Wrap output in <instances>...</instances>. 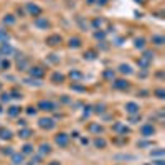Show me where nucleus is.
Segmentation results:
<instances>
[{
	"instance_id": "nucleus-1",
	"label": "nucleus",
	"mask_w": 165,
	"mask_h": 165,
	"mask_svg": "<svg viewBox=\"0 0 165 165\" xmlns=\"http://www.w3.org/2000/svg\"><path fill=\"white\" fill-rule=\"evenodd\" d=\"M37 107H38V109H41V111H46V112H53V111L58 109V104H55L51 101H40Z\"/></svg>"
},
{
	"instance_id": "nucleus-2",
	"label": "nucleus",
	"mask_w": 165,
	"mask_h": 165,
	"mask_svg": "<svg viewBox=\"0 0 165 165\" xmlns=\"http://www.w3.org/2000/svg\"><path fill=\"white\" fill-rule=\"evenodd\" d=\"M55 142H56V145H59V147H66L68 142H70V135L64 134V132H59V134L55 135Z\"/></svg>"
},
{
	"instance_id": "nucleus-3",
	"label": "nucleus",
	"mask_w": 165,
	"mask_h": 165,
	"mask_svg": "<svg viewBox=\"0 0 165 165\" xmlns=\"http://www.w3.org/2000/svg\"><path fill=\"white\" fill-rule=\"evenodd\" d=\"M38 126L41 127V129H46V131H51V129H55L56 126V122L53 119H50V117H41L38 120Z\"/></svg>"
},
{
	"instance_id": "nucleus-4",
	"label": "nucleus",
	"mask_w": 165,
	"mask_h": 165,
	"mask_svg": "<svg viewBox=\"0 0 165 165\" xmlns=\"http://www.w3.org/2000/svg\"><path fill=\"white\" fill-rule=\"evenodd\" d=\"M140 134H142V137H152L155 134V127L152 124H145L140 127Z\"/></svg>"
},
{
	"instance_id": "nucleus-5",
	"label": "nucleus",
	"mask_w": 165,
	"mask_h": 165,
	"mask_svg": "<svg viewBox=\"0 0 165 165\" xmlns=\"http://www.w3.org/2000/svg\"><path fill=\"white\" fill-rule=\"evenodd\" d=\"M30 76L35 79H41L43 76H45V70L40 66H33V68H30Z\"/></svg>"
},
{
	"instance_id": "nucleus-6",
	"label": "nucleus",
	"mask_w": 165,
	"mask_h": 165,
	"mask_svg": "<svg viewBox=\"0 0 165 165\" xmlns=\"http://www.w3.org/2000/svg\"><path fill=\"white\" fill-rule=\"evenodd\" d=\"M27 12L30 15H33V17H40L41 15V9H40L38 5H35V3H27Z\"/></svg>"
},
{
	"instance_id": "nucleus-7",
	"label": "nucleus",
	"mask_w": 165,
	"mask_h": 165,
	"mask_svg": "<svg viewBox=\"0 0 165 165\" xmlns=\"http://www.w3.org/2000/svg\"><path fill=\"white\" fill-rule=\"evenodd\" d=\"M139 111H140V106L137 102H127L126 104V112L127 114L134 116V114H139Z\"/></svg>"
},
{
	"instance_id": "nucleus-8",
	"label": "nucleus",
	"mask_w": 165,
	"mask_h": 165,
	"mask_svg": "<svg viewBox=\"0 0 165 165\" xmlns=\"http://www.w3.org/2000/svg\"><path fill=\"white\" fill-rule=\"evenodd\" d=\"M61 41H63V38L59 37V35H51V37L46 38V45H50V46H56V45H59Z\"/></svg>"
},
{
	"instance_id": "nucleus-9",
	"label": "nucleus",
	"mask_w": 165,
	"mask_h": 165,
	"mask_svg": "<svg viewBox=\"0 0 165 165\" xmlns=\"http://www.w3.org/2000/svg\"><path fill=\"white\" fill-rule=\"evenodd\" d=\"M12 53H13V46L9 45V43H3V45L0 46V55L2 56H9Z\"/></svg>"
},
{
	"instance_id": "nucleus-10",
	"label": "nucleus",
	"mask_w": 165,
	"mask_h": 165,
	"mask_svg": "<svg viewBox=\"0 0 165 165\" xmlns=\"http://www.w3.org/2000/svg\"><path fill=\"white\" fill-rule=\"evenodd\" d=\"M35 25H37L38 28H46L50 27V22H48L46 18H43V17H37V20H35Z\"/></svg>"
},
{
	"instance_id": "nucleus-11",
	"label": "nucleus",
	"mask_w": 165,
	"mask_h": 165,
	"mask_svg": "<svg viewBox=\"0 0 165 165\" xmlns=\"http://www.w3.org/2000/svg\"><path fill=\"white\" fill-rule=\"evenodd\" d=\"M112 86H114L116 89H127V88H129V81H127V79H117V81H114Z\"/></svg>"
},
{
	"instance_id": "nucleus-12",
	"label": "nucleus",
	"mask_w": 165,
	"mask_h": 165,
	"mask_svg": "<svg viewBox=\"0 0 165 165\" xmlns=\"http://www.w3.org/2000/svg\"><path fill=\"white\" fill-rule=\"evenodd\" d=\"M70 78L73 79V83H78V81H81V79H83V73H79L78 70H73L70 73Z\"/></svg>"
},
{
	"instance_id": "nucleus-13",
	"label": "nucleus",
	"mask_w": 165,
	"mask_h": 165,
	"mask_svg": "<svg viewBox=\"0 0 165 165\" xmlns=\"http://www.w3.org/2000/svg\"><path fill=\"white\" fill-rule=\"evenodd\" d=\"M63 81H64V74H61V73H53V76H51V83L61 84Z\"/></svg>"
},
{
	"instance_id": "nucleus-14",
	"label": "nucleus",
	"mask_w": 165,
	"mask_h": 165,
	"mask_svg": "<svg viewBox=\"0 0 165 165\" xmlns=\"http://www.w3.org/2000/svg\"><path fill=\"white\" fill-rule=\"evenodd\" d=\"M89 132H96V134H102L104 132V127L99 126V124H89Z\"/></svg>"
},
{
	"instance_id": "nucleus-15",
	"label": "nucleus",
	"mask_w": 165,
	"mask_h": 165,
	"mask_svg": "<svg viewBox=\"0 0 165 165\" xmlns=\"http://www.w3.org/2000/svg\"><path fill=\"white\" fill-rule=\"evenodd\" d=\"M112 129H114V131H117L119 134H122V135H126L127 132H129V129H127L126 126H124V124H120V122H119V124H116V126L112 127Z\"/></svg>"
},
{
	"instance_id": "nucleus-16",
	"label": "nucleus",
	"mask_w": 165,
	"mask_h": 165,
	"mask_svg": "<svg viewBox=\"0 0 165 165\" xmlns=\"http://www.w3.org/2000/svg\"><path fill=\"white\" fill-rule=\"evenodd\" d=\"M12 131H9V129H0V139H3V140H9L12 139Z\"/></svg>"
},
{
	"instance_id": "nucleus-17",
	"label": "nucleus",
	"mask_w": 165,
	"mask_h": 165,
	"mask_svg": "<svg viewBox=\"0 0 165 165\" xmlns=\"http://www.w3.org/2000/svg\"><path fill=\"white\" fill-rule=\"evenodd\" d=\"M20 111H22V109H20L18 106H10L9 109H7V114L12 116V117H15V116H18V114H20Z\"/></svg>"
},
{
	"instance_id": "nucleus-18",
	"label": "nucleus",
	"mask_w": 165,
	"mask_h": 165,
	"mask_svg": "<svg viewBox=\"0 0 165 165\" xmlns=\"http://www.w3.org/2000/svg\"><path fill=\"white\" fill-rule=\"evenodd\" d=\"M12 162L15 165H22L23 163V154H12Z\"/></svg>"
},
{
	"instance_id": "nucleus-19",
	"label": "nucleus",
	"mask_w": 165,
	"mask_h": 165,
	"mask_svg": "<svg viewBox=\"0 0 165 165\" xmlns=\"http://www.w3.org/2000/svg\"><path fill=\"white\" fill-rule=\"evenodd\" d=\"M9 40H10V35L7 33V30H2V28H0V43H9Z\"/></svg>"
},
{
	"instance_id": "nucleus-20",
	"label": "nucleus",
	"mask_w": 165,
	"mask_h": 165,
	"mask_svg": "<svg viewBox=\"0 0 165 165\" xmlns=\"http://www.w3.org/2000/svg\"><path fill=\"white\" fill-rule=\"evenodd\" d=\"M31 135H33V132H31L28 127H23L22 131H20V137H22V139H30Z\"/></svg>"
},
{
	"instance_id": "nucleus-21",
	"label": "nucleus",
	"mask_w": 165,
	"mask_h": 165,
	"mask_svg": "<svg viewBox=\"0 0 165 165\" xmlns=\"http://www.w3.org/2000/svg\"><path fill=\"white\" fill-rule=\"evenodd\" d=\"M70 48H79L81 46V40H79L78 37H74V38H70Z\"/></svg>"
},
{
	"instance_id": "nucleus-22",
	"label": "nucleus",
	"mask_w": 165,
	"mask_h": 165,
	"mask_svg": "<svg viewBox=\"0 0 165 165\" xmlns=\"http://www.w3.org/2000/svg\"><path fill=\"white\" fill-rule=\"evenodd\" d=\"M22 154L23 155H30V154H33V145H30V144H25L22 149Z\"/></svg>"
},
{
	"instance_id": "nucleus-23",
	"label": "nucleus",
	"mask_w": 165,
	"mask_h": 165,
	"mask_svg": "<svg viewBox=\"0 0 165 165\" xmlns=\"http://www.w3.org/2000/svg\"><path fill=\"white\" fill-rule=\"evenodd\" d=\"M134 46L139 48V50H144V46H145V40H144V38H135Z\"/></svg>"
},
{
	"instance_id": "nucleus-24",
	"label": "nucleus",
	"mask_w": 165,
	"mask_h": 165,
	"mask_svg": "<svg viewBox=\"0 0 165 165\" xmlns=\"http://www.w3.org/2000/svg\"><path fill=\"white\" fill-rule=\"evenodd\" d=\"M163 37H160V35H154V37H152V43H154V45H163Z\"/></svg>"
},
{
	"instance_id": "nucleus-25",
	"label": "nucleus",
	"mask_w": 165,
	"mask_h": 165,
	"mask_svg": "<svg viewBox=\"0 0 165 165\" xmlns=\"http://www.w3.org/2000/svg\"><path fill=\"white\" fill-rule=\"evenodd\" d=\"M119 71H120V73H124V74H131L132 73V68L129 66V64H120Z\"/></svg>"
},
{
	"instance_id": "nucleus-26",
	"label": "nucleus",
	"mask_w": 165,
	"mask_h": 165,
	"mask_svg": "<svg viewBox=\"0 0 165 165\" xmlns=\"http://www.w3.org/2000/svg\"><path fill=\"white\" fill-rule=\"evenodd\" d=\"M40 152H41V155L50 154V152H51V145H50V144H41V147H40Z\"/></svg>"
},
{
	"instance_id": "nucleus-27",
	"label": "nucleus",
	"mask_w": 165,
	"mask_h": 165,
	"mask_svg": "<svg viewBox=\"0 0 165 165\" xmlns=\"http://www.w3.org/2000/svg\"><path fill=\"white\" fill-rule=\"evenodd\" d=\"M94 145L98 147V149H104V147H106V140H104L102 137H98V139L94 140Z\"/></svg>"
},
{
	"instance_id": "nucleus-28",
	"label": "nucleus",
	"mask_w": 165,
	"mask_h": 165,
	"mask_svg": "<svg viewBox=\"0 0 165 165\" xmlns=\"http://www.w3.org/2000/svg\"><path fill=\"white\" fill-rule=\"evenodd\" d=\"M3 23H5V25H13L15 17H13V15H5V17H3Z\"/></svg>"
},
{
	"instance_id": "nucleus-29",
	"label": "nucleus",
	"mask_w": 165,
	"mask_h": 165,
	"mask_svg": "<svg viewBox=\"0 0 165 165\" xmlns=\"http://www.w3.org/2000/svg\"><path fill=\"white\" fill-rule=\"evenodd\" d=\"M104 78H106V79H114V71H112V70H106V71H104Z\"/></svg>"
},
{
	"instance_id": "nucleus-30",
	"label": "nucleus",
	"mask_w": 165,
	"mask_h": 165,
	"mask_svg": "<svg viewBox=\"0 0 165 165\" xmlns=\"http://www.w3.org/2000/svg\"><path fill=\"white\" fill-rule=\"evenodd\" d=\"M142 58H145L147 61H152V59H154V51H144Z\"/></svg>"
},
{
	"instance_id": "nucleus-31",
	"label": "nucleus",
	"mask_w": 165,
	"mask_h": 165,
	"mask_svg": "<svg viewBox=\"0 0 165 165\" xmlns=\"http://www.w3.org/2000/svg\"><path fill=\"white\" fill-rule=\"evenodd\" d=\"M0 68H2V70H9L10 61H9V59H2V61H0Z\"/></svg>"
},
{
	"instance_id": "nucleus-32",
	"label": "nucleus",
	"mask_w": 165,
	"mask_h": 165,
	"mask_svg": "<svg viewBox=\"0 0 165 165\" xmlns=\"http://www.w3.org/2000/svg\"><path fill=\"white\" fill-rule=\"evenodd\" d=\"M10 99H12L10 92H3V94H2V98H0V101H2V102H9Z\"/></svg>"
},
{
	"instance_id": "nucleus-33",
	"label": "nucleus",
	"mask_w": 165,
	"mask_h": 165,
	"mask_svg": "<svg viewBox=\"0 0 165 165\" xmlns=\"http://www.w3.org/2000/svg\"><path fill=\"white\" fill-rule=\"evenodd\" d=\"M27 64H28V59H27V58H23V59H22V63L18 61V70H25Z\"/></svg>"
},
{
	"instance_id": "nucleus-34",
	"label": "nucleus",
	"mask_w": 165,
	"mask_h": 165,
	"mask_svg": "<svg viewBox=\"0 0 165 165\" xmlns=\"http://www.w3.org/2000/svg\"><path fill=\"white\" fill-rule=\"evenodd\" d=\"M84 58H88V59H94V58H96V51H88V53H84Z\"/></svg>"
},
{
	"instance_id": "nucleus-35",
	"label": "nucleus",
	"mask_w": 165,
	"mask_h": 165,
	"mask_svg": "<svg viewBox=\"0 0 165 165\" xmlns=\"http://www.w3.org/2000/svg\"><path fill=\"white\" fill-rule=\"evenodd\" d=\"M104 37H106L104 31H96V33H94V38L96 40H104Z\"/></svg>"
},
{
	"instance_id": "nucleus-36",
	"label": "nucleus",
	"mask_w": 165,
	"mask_h": 165,
	"mask_svg": "<svg viewBox=\"0 0 165 165\" xmlns=\"http://www.w3.org/2000/svg\"><path fill=\"white\" fill-rule=\"evenodd\" d=\"M155 94H157V98H159V99H163L165 98V91L163 89H155Z\"/></svg>"
},
{
	"instance_id": "nucleus-37",
	"label": "nucleus",
	"mask_w": 165,
	"mask_h": 165,
	"mask_svg": "<svg viewBox=\"0 0 165 165\" xmlns=\"http://www.w3.org/2000/svg\"><path fill=\"white\" fill-rule=\"evenodd\" d=\"M129 120H131L132 124H137V122H140V116L137 117V114H134V116H131V119H129Z\"/></svg>"
},
{
	"instance_id": "nucleus-38",
	"label": "nucleus",
	"mask_w": 165,
	"mask_h": 165,
	"mask_svg": "<svg viewBox=\"0 0 165 165\" xmlns=\"http://www.w3.org/2000/svg\"><path fill=\"white\" fill-rule=\"evenodd\" d=\"M27 112H28V114H37V107H33V106L27 107Z\"/></svg>"
},
{
	"instance_id": "nucleus-39",
	"label": "nucleus",
	"mask_w": 165,
	"mask_h": 165,
	"mask_svg": "<svg viewBox=\"0 0 165 165\" xmlns=\"http://www.w3.org/2000/svg\"><path fill=\"white\" fill-rule=\"evenodd\" d=\"M150 155H152V157H157V155H163V150H162V149H160V150H155V152H152Z\"/></svg>"
},
{
	"instance_id": "nucleus-40",
	"label": "nucleus",
	"mask_w": 165,
	"mask_h": 165,
	"mask_svg": "<svg viewBox=\"0 0 165 165\" xmlns=\"http://www.w3.org/2000/svg\"><path fill=\"white\" fill-rule=\"evenodd\" d=\"M104 111V106H96V111L94 112H102Z\"/></svg>"
},
{
	"instance_id": "nucleus-41",
	"label": "nucleus",
	"mask_w": 165,
	"mask_h": 165,
	"mask_svg": "<svg viewBox=\"0 0 165 165\" xmlns=\"http://www.w3.org/2000/svg\"><path fill=\"white\" fill-rule=\"evenodd\" d=\"M18 126H22V127H27V120H18Z\"/></svg>"
},
{
	"instance_id": "nucleus-42",
	"label": "nucleus",
	"mask_w": 165,
	"mask_h": 165,
	"mask_svg": "<svg viewBox=\"0 0 165 165\" xmlns=\"http://www.w3.org/2000/svg\"><path fill=\"white\" fill-rule=\"evenodd\" d=\"M154 163H155V165H165L162 159H159V160H155V162H154Z\"/></svg>"
},
{
	"instance_id": "nucleus-43",
	"label": "nucleus",
	"mask_w": 165,
	"mask_h": 165,
	"mask_svg": "<svg viewBox=\"0 0 165 165\" xmlns=\"http://www.w3.org/2000/svg\"><path fill=\"white\" fill-rule=\"evenodd\" d=\"M98 3H99V5H106L107 0H98Z\"/></svg>"
},
{
	"instance_id": "nucleus-44",
	"label": "nucleus",
	"mask_w": 165,
	"mask_h": 165,
	"mask_svg": "<svg viewBox=\"0 0 165 165\" xmlns=\"http://www.w3.org/2000/svg\"><path fill=\"white\" fill-rule=\"evenodd\" d=\"M135 2H140V5H145V3H147V0H135Z\"/></svg>"
},
{
	"instance_id": "nucleus-45",
	"label": "nucleus",
	"mask_w": 165,
	"mask_h": 165,
	"mask_svg": "<svg viewBox=\"0 0 165 165\" xmlns=\"http://www.w3.org/2000/svg\"><path fill=\"white\" fill-rule=\"evenodd\" d=\"M50 165H59L58 162H53V163H50Z\"/></svg>"
},
{
	"instance_id": "nucleus-46",
	"label": "nucleus",
	"mask_w": 165,
	"mask_h": 165,
	"mask_svg": "<svg viewBox=\"0 0 165 165\" xmlns=\"http://www.w3.org/2000/svg\"><path fill=\"white\" fill-rule=\"evenodd\" d=\"M2 112H3V109H2V106H0V114H2Z\"/></svg>"
},
{
	"instance_id": "nucleus-47",
	"label": "nucleus",
	"mask_w": 165,
	"mask_h": 165,
	"mask_svg": "<svg viewBox=\"0 0 165 165\" xmlns=\"http://www.w3.org/2000/svg\"><path fill=\"white\" fill-rule=\"evenodd\" d=\"M0 88H2V84H0Z\"/></svg>"
}]
</instances>
